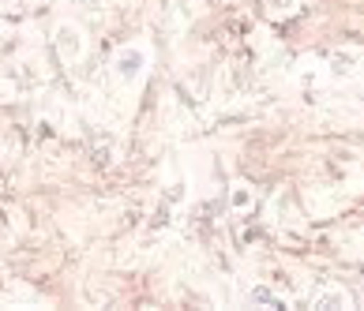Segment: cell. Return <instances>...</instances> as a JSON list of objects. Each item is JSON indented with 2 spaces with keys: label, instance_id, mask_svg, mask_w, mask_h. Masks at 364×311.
<instances>
[{
  "label": "cell",
  "instance_id": "4",
  "mask_svg": "<svg viewBox=\"0 0 364 311\" xmlns=\"http://www.w3.org/2000/svg\"><path fill=\"white\" fill-rule=\"evenodd\" d=\"M248 304H252V307H278V311H286V307H289L286 296L274 293V289H267V285H255V289L248 293Z\"/></svg>",
  "mask_w": 364,
  "mask_h": 311
},
{
  "label": "cell",
  "instance_id": "2",
  "mask_svg": "<svg viewBox=\"0 0 364 311\" xmlns=\"http://www.w3.org/2000/svg\"><path fill=\"white\" fill-rule=\"evenodd\" d=\"M53 45H57V57L64 64H75L79 57H83V49H87V34L79 31L75 23H60L57 34H53Z\"/></svg>",
  "mask_w": 364,
  "mask_h": 311
},
{
  "label": "cell",
  "instance_id": "5",
  "mask_svg": "<svg viewBox=\"0 0 364 311\" xmlns=\"http://www.w3.org/2000/svg\"><path fill=\"white\" fill-rule=\"evenodd\" d=\"M252 202H255L252 187H248V184H233V192H229V207L240 214V210H252Z\"/></svg>",
  "mask_w": 364,
  "mask_h": 311
},
{
  "label": "cell",
  "instance_id": "6",
  "mask_svg": "<svg viewBox=\"0 0 364 311\" xmlns=\"http://www.w3.org/2000/svg\"><path fill=\"white\" fill-rule=\"evenodd\" d=\"M331 67H338V75H349V57H342V53H338V57L331 60Z\"/></svg>",
  "mask_w": 364,
  "mask_h": 311
},
{
  "label": "cell",
  "instance_id": "3",
  "mask_svg": "<svg viewBox=\"0 0 364 311\" xmlns=\"http://www.w3.org/2000/svg\"><path fill=\"white\" fill-rule=\"evenodd\" d=\"M349 307H353V300H349V293L338 289V285L319 289L316 300H312V311H349Z\"/></svg>",
  "mask_w": 364,
  "mask_h": 311
},
{
  "label": "cell",
  "instance_id": "1",
  "mask_svg": "<svg viewBox=\"0 0 364 311\" xmlns=\"http://www.w3.org/2000/svg\"><path fill=\"white\" fill-rule=\"evenodd\" d=\"M146 67H151V53H146L143 45H124V49L113 53V75L124 87H136L146 75Z\"/></svg>",
  "mask_w": 364,
  "mask_h": 311
}]
</instances>
